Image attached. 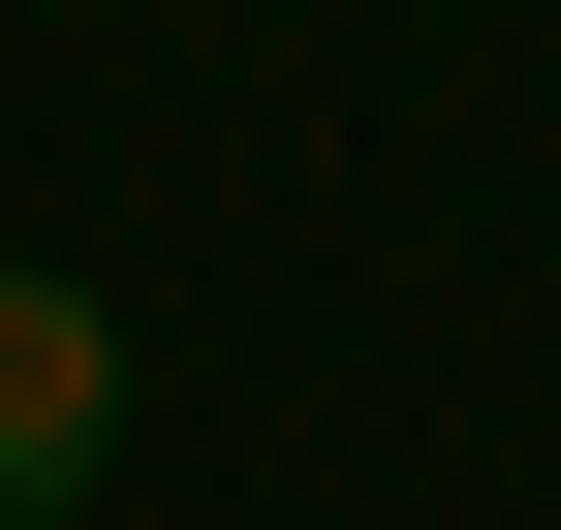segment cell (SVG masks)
Instances as JSON below:
<instances>
[{"mask_svg":"<svg viewBox=\"0 0 561 530\" xmlns=\"http://www.w3.org/2000/svg\"><path fill=\"white\" fill-rule=\"evenodd\" d=\"M94 499H125V312L0 250V530H94Z\"/></svg>","mask_w":561,"mask_h":530,"instance_id":"6da1fadb","label":"cell"}]
</instances>
